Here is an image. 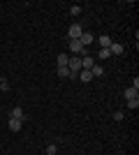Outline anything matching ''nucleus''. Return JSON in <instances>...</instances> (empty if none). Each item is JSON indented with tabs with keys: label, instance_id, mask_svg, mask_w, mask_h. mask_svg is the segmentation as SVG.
<instances>
[{
	"label": "nucleus",
	"instance_id": "nucleus-1",
	"mask_svg": "<svg viewBox=\"0 0 139 155\" xmlns=\"http://www.w3.org/2000/svg\"><path fill=\"white\" fill-rule=\"evenodd\" d=\"M67 70H70V74H79L81 72V58L79 56H70L67 58Z\"/></svg>",
	"mask_w": 139,
	"mask_h": 155
},
{
	"label": "nucleus",
	"instance_id": "nucleus-2",
	"mask_svg": "<svg viewBox=\"0 0 139 155\" xmlns=\"http://www.w3.org/2000/svg\"><path fill=\"white\" fill-rule=\"evenodd\" d=\"M70 51H72V56H79V53L86 56V46L81 44V39H70Z\"/></svg>",
	"mask_w": 139,
	"mask_h": 155
},
{
	"label": "nucleus",
	"instance_id": "nucleus-3",
	"mask_svg": "<svg viewBox=\"0 0 139 155\" xmlns=\"http://www.w3.org/2000/svg\"><path fill=\"white\" fill-rule=\"evenodd\" d=\"M67 35H70V39H79L81 35H84V26L72 23V26H70V30H67Z\"/></svg>",
	"mask_w": 139,
	"mask_h": 155
},
{
	"label": "nucleus",
	"instance_id": "nucleus-4",
	"mask_svg": "<svg viewBox=\"0 0 139 155\" xmlns=\"http://www.w3.org/2000/svg\"><path fill=\"white\" fill-rule=\"evenodd\" d=\"M93 67H95V60L91 56H84L81 58V70H93Z\"/></svg>",
	"mask_w": 139,
	"mask_h": 155
},
{
	"label": "nucleus",
	"instance_id": "nucleus-5",
	"mask_svg": "<svg viewBox=\"0 0 139 155\" xmlns=\"http://www.w3.org/2000/svg\"><path fill=\"white\" fill-rule=\"evenodd\" d=\"M98 44H100V49H109V46H111V37H109V35H100Z\"/></svg>",
	"mask_w": 139,
	"mask_h": 155
},
{
	"label": "nucleus",
	"instance_id": "nucleus-6",
	"mask_svg": "<svg viewBox=\"0 0 139 155\" xmlns=\"http://www.w3.org/2000/svg\"><path fill=\"white\" fill-rule=\"evenodd\" d=\"M77 79H81L84 84H88V81H93V74H91V70H81L79 74H77Z\"/></svg>",
	"mask_w": 139,
	"mask_h": 155
},
{
	"label": "nucleus",
	"instance_id": "nucleus-7",
	"mask_svg": "<svg viewBox=\"0 0 139 155\" xmlns=\"http://www.w3.org/2000/svg\"><path fill=\"white\" fill-rule=\"evenodd\" d=\"M109 53H111V56H121V53H123V44H116V42H111V46H109Z\"/></svg>",
	"mask_w": 139,
	"mask_h": 155
},
{
	"label": "nucleus",
	"instance_id": "nucleus-8",
	"mask_svg": "<svg viewBox=\"0 0 139 155\" xmlns=\"http://www.w3.org/2000/svg\"><path fill=\"white\" fill-rule=\"evenodd\" d=\"M21 125H23V120H16V118H9V130L12 132H19Z\"/></svg>",
	"mask_w": 139,
	"mask_h": 155
},
{
	"label": "nucleus",
	"instance_id": "nucleus-9",
	"mask_svg": "<svg viewBox=\"0 0 139 155\" xmlns=\"http://www.w3.org/2000/svg\"><path fill=\"white\" fill-rule=\"evenodd\" d=\"M91 74H93V79H100L102 74H104V67H102V65H95V67L91 70Z\"/></svg>",
	"mask_w": 139,
	"mask_h": 155
},
{
	"label": "nucleus",
	"instance_id": "nucleus-10",
	"mask_svg": "<svg viewBox=\"0 0 139 155\" xmlns=\"http://www.w3.org/2000/svg\"><path fill=\"white\" fill-rule=\"evenodd\" d=\"M79 39H81V44H84V46H88V44H93V39H95V37H93L91 32H84Z\"/></svg>",
	"mask_w": 139,
	"mask_h": 155
},
{
	"label": "nucleus",
	"instance_id": "nucleus-11",
	"mask_svg": "<svg viewBox=\"0 0 139 155\" xmlns=\"http://www.w3.org/2000/svg\"><path fill=\"white\" fill-rule=\"evenodd\" d=\"M12 118H16V120H23V118H26V116H23V109H21V107H14V109H12Z\"/></svg>",
	"mask_w": 139,
	"mask_h": 155
},
{
	"label": "nucleus",
	"instance_id": "nucleus-12",
	"mask_svg": "<svg viewBox=\"0 0 139 155\" xmlns=\"http://www.w3.org/2000/svg\"><path fill=\"white\" fill-rule=\"evenodd\" d=\"M125 97H127V100H137L139 91H134V88H125Z\"/></svg>",
	"mask_w": 139,
	"mask_h": 155
},
{
	"label": "nucleus",
	"instance_id": "nucleus-13",
	"mask_svg": "<svg viewBox=\"0 0 139 155\" xmlns=\"http://www.w3.org/2000/svg\"><path fill=\"white\" fill-rule=\"evenodd\" d=\"M67 58H70L67 53H60L58 56V67H67Z\"/></svg>",
	"mask_w": 139,
	"mask_h": 155
},
{
	"label": "nucleus",
	"instance_id": "nucleus-14",
	"mask_svg": "<svg viewBox=\"0 0 139 155\" xmlns=\"http://www.w3.org/2000/svg\"><path fill=\"white\" fill-rule=\"evenodd\" d=\"M56 150H58L56 143H49V146H46V155H56Z\"/></svg>",
	"mask_w": 139,
	"mask_h": 155
},
{
	"label": "nucleus",
	"instance_id": "nucleus-15",
	"mask_svg": "<svg viewBox=\"0 0 139 155\" xmlns=\"http://www.w3.org/2000/svg\"><path fill=\"white\" fill-rule=\"evenodd\" d=\"M109 56H111V53H109V49H100V60H107Z\"/></svg>",
	"mask_w": 139,
	"mask_h": 155
},
{
	"label": "nucleus",
	"instance_id": "nucleus-16",
	"mask_svg": "<svg viewBox=\"0 0 139 155\" xmlns=\"http://www.w3.org/2000/svg\"><path fill=\"white\" fill-rule=\"evenodd\" d=\"M70 14H72V16H79V14H81V7H79V5L70 7Z\"/></svg>",
	"mask_w": 139,
	"mask_h": 155
},
{
	"label": "nucleus",
	"instance_id": "nucleus-17",
	"mask_svg": "<svg viewBox=\"0 0 139 155\" xmlns=\"http://www.w3.org/2000/svg\"><path fill=\"white\" fill-rule=\"evenodd\" d=\"M127 107H130V109H137V107H139V97H137V100H127Z\"/></svg>",
	"mask_w": 139,
	"mask_h": 155
},
{
	"label": "nucleus",
	"instance_id": "nucleus-18",
	"mask_svg": "<svg viewBox=\"0 0 139 155\" xmlns=\"http://www.w3.org/2000/svg\"><path fill=\"white\" fill-rule=\"evenodd\" d=\"M58 77H70V70L67 67H58Z\"/></svg>",
	"mask_w": 139,
	"mask_h": 155
},
{
	"label": "nucleus",
	"instance_id": "nucleus-19",
	"mask_svg": "<svg viewBox=\"0 0 139 155\" xmlns=\"http://www.w3.org/2000/svg\"><path fill=\"white\" fill-rule=\"evenodd\" d=\"M130 88H134V91H139V79H137V77L132 79V86H130Z\"/></svg>",
	"mask_w": 139,
	"mask_h": 155
},
{
	"label": "nucleus",
	"instance_id": "nucleus-20",
	"mask_svg": "<svg viewBox=\"0 0 139 155\" xmlns=\"http://www.w3.org/2000/svg\"><path fill=\"white\" fill-rule=\"evenodd\" d=\"M114 118H116V120H123V111H114Z\"/></svg>",
	"mask_w": 139,
	"mask_h": 155
},
{
	"label": "nucleus",
	"instance_id": "nucleus-21",
	"mask_svg": "<svg viewBox=\"0 0 139 155\" xmlns=\"http://www.w3.org/2000/svg\"><path fill=\"white\" fill-rule=\"evenodd\" d=\"M0 91L7 93V91H9V84H7V81H2V84H0Z\"/></svg>",
	"mask_w": 139,
	"mask_h": 155
},
{
	"label": "nucleus",
	"instance_id": "nucleus-22",
	"mask_svg": "<svg viewBox=\"0 0 139 155\" xmlns=\"http://www.w3.org/2000/svg\"><path fill=\"white\" fill-rule=\"evenodd\" d=\"M2 81H5V79H2V77H0V84H2Z\"/></svg>",
	"mask_w": 139,
	"mask_h": 155
},
{
	"label": "nucleus",
	"instance_id": "nucleus-23",
	"mask_svg": "<svg viewBox=\"0 0 139 155\" xmlns=\"http://www.w3.org/2000/svg\"><path fill=\"white\" fill-rule=\"evenodd\" d=\"M116 155H123V153H116Z\"/></svg>",
	"mask_w": 139,
	"mask_h": 155
}]
</instances>
